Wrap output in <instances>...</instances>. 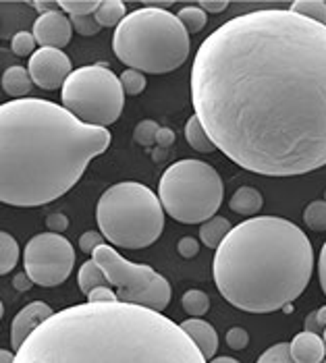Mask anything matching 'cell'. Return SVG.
Here are the masks:
<instances>
[{
    "label": "cell",
    "instance_id": "cell-1",
    "mask_svg": "<svg viewBox=\"0 0 326 363\" xmlns=\"http://www.w3.org/2000/svg\"><path fill=\"white\" fill-rule=\"evenodd\" d=\"M191 100L214 145L249 172L326 167V26L291 9L222 23L193 58Z\"/></svg>",
    "mask_w": 326,
    "mask_h": 363
},
{
    "label": "cell",
    "instance_id": "cell-2",
    "mask_svg": "<svg viewBox=\"0 0 326 363\" xmlns=\"http://www.w3.org/2000/svg\"><path fill=\"white\" fill-rule=\"evenodd\" d=\"M104 127L42 98L0 106V201L17 208L46 206L77 185L87 164L109 150Z\"/></svg>",
    "mask_w": 326,
    "mask_h": 363
},
{
    "label": "cell",
    "instance_id": "cell-3",
    "mask_svg": "<svg viewBox=\"0 0 326 363\" xmlns=\"http://www.w3.org/2000/svg\"><path fill=\"white\" fill-rule=\"evenodd\" d=\"M163 311L131 303H80L33 330L15 363H206Z\"/></svg>",
    "mask_w": 326,
    "mask_h": 363
},
{
    "label": "cell",
    "instance_id": "cell-4",
    "mask_svg": "<svg viewBox=\"0 0 326 363\" xmlns=\"http://www.w3.org/2000/svg\"><path fill=\"white\" fill-rule=\"evenodd\" d=\"M218 293L237 309L271 313L291 306L310 284L314 250L298 224L256 216L233 226L214 253Z\"/></svg>",
    "mask_w": 326,
    "mask_h": 363
},
{
    "label": "cell",
    "instance_id": "cell-5",
    "mask_svg": "<svg viewBox=\"0 0 326 363\" xmlns=\"http://www.w3.org/2000/svg\"><path fill=\"white\" fill-rule=\"evenodd\" d=\"M190 33L166 9L143 6L129 13L114 29L116 58L141 73L164 75L179 69L190 56Z\"/></svg>",
    "mask_w": 326,
    "mask_h": 363
},
{
    "label": "cell",
    "instance_id": "cell-6",
    "mask_svg": "<svg viewBox=\"0 0 326 363\" xmlns=\"http://www.w3.org/2000/svg\"><path fill=\"white\" fill-rule=\"evenodd\" d=\"M164 214L161 197L137 181L109 187L96 208L100 233L123 250H143L156 243L164 230Z\"/></svg>",
    "mask_w": 326,
    "mask_h": 363
},
{
    "label": "cell",
    "instance_id": "cell-7",
    "mask_svg": "<svg viewBox=\"0 0 326 363\" xmlns=\"http://www.w3.org/2000/svg\"><path fill=\"white\" fill-rule=\"evenodd\" d=\"M224 185L214 168L202 160H179L164 170L158 197L164 212L183 224H204L214 218Z\"/></svg>",
    "mask_w": 326,
    "mask_h": 363
},
{
    "label": "cell",
    "instance_id": "cell-8",
    "mask_svg": "<svg viewBox=\"0 0 326 363\" xmlns=\"http://www.w3.org/2000/svg\"><path fill=\"white\" fill-rule=\"evenodd\" d=\"M63 106L92 127H109L125 106V89L104 62L75 69L63 85Z\"/></svg>",
    "mask_w": 326,
    "mask_h": 363
},
{
    "label": "cell",
    "instance_id": "cell-9",
    "mask_svg": "<svg viewBox=\"0 0 326 363\" xmlns=\"http://www.w3.org/2000/svg\"><path fill=\"white\" fill-rule=\"evenodd\" d=\"M92 259L104 270L110 286L116 289L121 303H131L141 308L164 311L170 303V284L152 266L134 264L109 245L98 247Z\"/></svg>",
    "mask_w": 326,
    "mask_h": 363
},
{
    "label": "cell",
    "instance_id": "cell-10",
    "mask_svg": "<svg viewBox=\"0 0 326 363\" xmlns=\"http://www.w3.org/2000/svg\"><path fill=\"white\" fill-rule=\"evenodd\" d=\"M75 266V250L58 233H42L29 239L23 252V268L40 286H58L69 279Z\"/></svg>",
    "mask_w": 326,
    "mask_h": 363
},
{
    "label": "cell",
    "instance_id": "cell-11",
    "mask_svg": "<svg viewBox=\"0 0 326 363\" xmlns=\"http://www.w3.org/2000/svg\"><path fill=\"white\" fill-rule=\"evenodd\" d=\"M29 75L33 84L42 89H58L71 77V60L58 48H38V52L29 58Z\"/></svg>",
    "mask_w": 326,
    "mask_h": 363
},
{
    "label": "cell",
    "instance_id": "cell-12",
    "mask_svg": "<svg viewBox=\"0 0 326 363\" xmlns=\"http://www.w3.org/2000/svg\"><path fill=\"white\" fill-rule=\"evenodd\" d=\"M31 33L36 38V42L40 44V48H63L71 42L73 35V23L69 19L67 13L63 11H50L44 15H38V19L33 21Z\"/></svg>",
    "mask_w": 326,
    "mask_h": 363
},
{
    "label": "cell",
    "instance_id": "cell-13",
    "mask_svg": "<svg viewBox=\"0 0 326 363\" xmlns=\"http://www.w3.org/2000/svg\"><path fill=\"white\" fill-rule=\"evenodd\" d=\"M53 315H55V311L44 301H33L21 309L11 324V347L15 349V353L23 347V342L29 336L33 335V330L40 328Z\"/></svg>",
    "mask_w": 326,
    "mask_h": 363
},
{
    "label": "cell",
    "instance_id": "cell-14",
    "mask_svg": "<svg viewBox=\"0 0 326 363\" xmlns=\"http://www.w3.org/2000/svg\"><path fill=\"white\" fill-rule=\"evenodd\" d=\"M289 355L295 363H322L326 355L325 338L303 330L289 342Z\"/></svg>",
    "mask_w": 326,
    "mask_h": 363
},
{
    "label": "cell",
    "instance_id": "cell-15",
    "mask_svg": "<svg viewBox=\"0 0 326 363\" xmlns=\"http://www.w3.org/2000/svg\"><path fill=\"white\" fill-rule=\"evenodd\" d=\"M181 328L190 335V338L197 345V349L204 353V357L210 362L214 359L218 349V335L212 324H208L206 320L200 318H190L181 324Z\"/></svg>",
    "mask_w": 326,
    "mask_h": 363
},
{
    "label": "cell",
    "instance_id": "cell-16",
    "mask_svg": "<svg viewBox=\"0 0 326 363\" xmlns=\"http://www.w3.org/2000/svg\"><path fill=\"white\" fill-rule=\"evenodd\" d=\"M31 85H33V79H31V75H29V69L21 67V65L9 67V69L2 73V89H4V94L11 96V98L21 100L23 96H28Z\"/></svg>",
    "mask_w": 326,
    "mask_h": 363
},
{
    "label": "cell",
    "instance_id": "cell-17",
    "mask_svg": "<svg viewBox=\"0 0 326 363\" xmlns=\"http://www.w3.org/2000/svg\"><path fill=\"white\" fill-rule=\"evenodd\" d=\"M264 206V199L262 194L254 187H239L233 197L229 199V208L235 212V214H245V216H251V214H258Z\"/></svg>",
    "mask_w": 326,
    "mask_h": 363
},
{
    "label": "cell",
    "instance_id": "cell-18",
    "mask_svg": "<svg viewBox=\"0 0 326 363\" xmlns=\"http://www.w3.org/2000/svg\"><path fill=\"white\" fill-rule=\"evenodd\" d=\"M231 230H233V226H231V223H229L227 218L214 216V218L206 220V223L200 226V239H202V243H204L206 247L218 250V247L222 245V241L229 237Z\"/></svg>",
    "mask_w": 326,
    "mask_h": 363
},
{
    "label": "cell",
    "instance_id": "cell-19",
    "mask_svg": "<svg viewBox=\"0 0 326 363\" xmlns=\"http://www.w3.org/2000/svg\"><path fill=\"white\" fill-rule=\"evenodd\" d=\"M77 284H80V291L85 293V295H89L92 291H96V289H100V286H110L104 270H102L94 259H87L82 268H80Z\"/></svg>",
    "mask_w": 326,
    "mask_h": 363
},
{
    "label": "cell",
    "instance_id": "cell-20",
    "mask_svg": "<svg viewBox=\"0 0 326 363\" xmlns=\"http://www.w3.org/2000/svg\"><path fill=\"white\" fill-rule=\"evenodd\" d=\"M185 140H188V143L193 150H197L202 154H212V152L218 150L217 145H214V141L210 140V135L206 133L204 125L200 123V118L195 114L190 116V121L185 125Z\"/></svg>",
    "mask_w": 326,
    "mask_h": 363
},
{
    "label": "cell",
    "instance_id": "cell-21",
    "mask_svg": "<svg viewBox=\"0 0 326 363\" xmlns=\"http://www.w3.org/2000/svg\"><path fill=\"white\" fill-rule=\"evenodd\" d=\"M94 17L102 28H119L127 17V9L121 0H102Z\"/></svg>",
    "mask_w": 326,
    "mask_h": 363
},
{
    "label": "cell",
    "instance_id": "cell-22",
    "mask_svg": "<svg viewBox=\"0 0 326 363\" xmlns=\"http://www.w3.org/2000/svg\"><path fill=\"white\" fill-rule=\"evenodd\" d=\"M17 259H19V245L15 237L2 230L0 233V274L6 277L17 266Z\"/></svg>",
    "mask_w": 326,
    "mask_h": 363
},
{
    "label": "cell",
    "instance_id": "cell-23",
    "mask_svg": "<svg viewBox=\"0 0 326 363\" xmlns=\"http://www.w3.org/2000/svg\"><path fill=\"white\" fill-rule=\"evenodd\" d=\"M291 11L310 21L326 26V2L325 0H298L291 4Z\"/></svg>",
    "mask_w": 326,
    "mask_h": 363
},
{
    "label": "cell",
    "instance_id": "cell-24",
    "mask_svg": "<svg viewBox=\"0 0 326 363\" xmlns=\"http://www.w3.org/2000/svg\"><path fill=\"white\" fill-rule=\"evenodd\" d=\"M179 21L183 23V28L188 29V33H197L206 28V21H208V15L204 9H200L197 4H190V6H183L179 13H177Z\"/></svg>",
    "mask_w": 326,
    "mask_h": 363
},
{
    "label": "cell",
    "instance_id": "cell-25",
    "mask_svg": "<svg viewBox=\"0 0 326 363\" xmlns=\"http://www.w3.org/2000/svg\"><path fill=\"white\" fill-rule=\"evenodd\" d=\"M181 306L183 309L193 315V318H200V315H204L208 309H210V297L204 293V291H200V289H190L183 297H181Z\"/></svg>",
    "mask_w": 326,
    "mask_h": 363
},
{
    "label": "cell",
    "instance_id": "cell-26",
    "mask_svg": "<svg viewBox=\"0 0 326 363\" xmlns=\"http://www.w3.org/2000/svg\"><path fill=\"white\" fill-rule=\"evenodd\" d=\"M102 0H58V6L69 17H89L96 15Z\"/></svg>",
    "mask_w": 326,
    "mask_h": 363
},
{
    "label": "cell",
    "instance_id": "cell-27",
    "mask_svg": "<svg viewBox=\"0 0 326 363\" xmlns=\"http://www.w3.org/2000/svg\"><path fill=\"white\" fill-rule=\"evenodd\" d=\"M303 220L305 224L316 230V233H322L326 230V201L325 199H316L312 201L305 210H303Z\"/></svg>",
    "mask_w": 326,
    "mask_h": 363
},
{
    "label": "cell",
    "instance_id": "cell-28",
    "mask_svg": "<svg viewBox=\"0 0 326 363\" xmlns=\"http://www.w3.org/2000/svg\"><path fill=\"white\" fill-rule=\"evenodd\" d=\"M158 133H161V125L156 121L146 118V121H141L136 127L134 141L139 143V145H143V147H150V145H154L158 141Z\"/></svg>",
    "mask_w": 326,
    "mask_h": 363
},
{
    "label": "cell",
    "instance_id": "cell-29",
    "mask_svg": "<svg viewBox=\"0 0 326 363\" xmlns=\"http://www.w3.org/2000/svg\"><path fill=\"white\" fill-rule=\"evenodd\" d=\"M36 38H33V33L31 31H17L15 35H13V40H11V50L15 52L17 56H31L36 55L38 50H36Z\"/></svg>",
    "mask_w": 326,
    "mask_h": 363
},
{
    "label": "cell",
    "instance_id": "cell-30",
    "mask_svg": "<svg viewBox=\"0 0 326 363\" xmlns=\"http://www.w3.org/2000/svg\"><path fill=\"white\" fill-rule=\"evenodd\" d=\"M121 84H123L125 94H129V96H139V94L146 89V77H143L141 71L125 69V71L121 73Z\"/></svg>",
    "mask_w": 326,
    "mask_h": 363
},
{
    "label": "cell",
    "instance_id": "cell-31",
    "mask_svg": "<svg viewBox=\"0 0 326 363\" xmlns=\"http://www.w3.org/2000/svg\"><path fill=\"white\" fill-rule=\"evenodd\" d=\"M256 363H295L289 355V342H276L266 349Z\"/></svg>",
    "mask_w": 326,
    "mask_h": 363
},
{
    "label": "cell",
    "instance_id": "cell-32",
    "mask_svg": "<svg viewBox=\"0 0 326 363\" xmlns=\"http://www.w3.org/2000/svg\"><path fill=\"white\" fill-rule=\"evenodd\" d=\"M102 245H107V237L102 235V233H98V230H87V233H83L82 237H80V250L83 253H92L96 252L98 247H102Z\"/></svg>",
    "mask_w": 326,
    "mask_h": 363
},
{
    "label": "cell",
    "instance_id": "cell-33",
    "mask_svg": "<svg viewBox=\"0 0 326 363\" xmlns=\"http://www.w3.org/2000/svg\"><path fill=\"white\" fill-rule=\"evenodd\" d=\"M71 23H73V29L77 33H82V35H96L102 29V26L96 21L94 15H89V17H71Z\"/></svg>",
    "mask_w": 326,
    "mask_h": 363
},
{
    "label": "cell",
    "instance_id": "cell-34",
    "mask_svg": "<svg viewBox=\"0 0 326 363\" xmlns=\"http://www.w3.org/2000/svg\"><path fill=\"white\" fill-rule=\"evenodd\" d=\"M227 345L233 349V351H241L245 349L247 345H249V335H247V330L241 328V326H235V328H231L229 333H227Z\"/></svg>",
    "mask_w": 326,
    "mask_h": 363
},
{
    "label": "cell",
    "instance_id": "cell-35",
    "mask_svg": "<svg viewBox=\"0 0 326 363\" xmlns=\"http://www.w3.org/2000/svg\"><path fill=\"white\" fill-rule=\"evenodd\" d=\"M114 301H119V297L110 286H100L87 295V303H114Z\"/></svg>",
    "mask_w": 326,
    "mask_h": 363
},
{
    "label": "cell",
    "instance_id": "cell-36",
    "mask_svg": "<svg viewBox=\"0 0 326 363\" xmlns=\"http://www.w3.org/2000/svg\"><path fill=\"white\" fill-rule=\"evenodd\" d=\"M46 226H48V230L50 233H63V230H67V226H69V218L65 216V214H60V212H53V214H48V218H46Z\"/></svg>",
    "mask_w": 326,
    "mask_h": 363
},
{
    "label": "cell",
    "instance_id": "cell-37",
    "mask_svg": "<svg viewBox=\"0 0 326 363\" xmlns=\"http://www.w3.org/2000/svg\"><path fill=\"white\" fill-rule=\"evenodd\" d=\"M177 252L181 253L185 259H190V257H195L197 252H200V243L195 241V239H191V237H183L179 243H177Z\"/></svg>",
    "mask_w": 326,
    "mask_h": 363
},
{
    "label": "cell",
    "instance_id": "cell-38",
    "mask_svg": "<svg viewBox=\"0 0 326 363\" xmlns=\"http://www.w3.org/2000/svg\"><path fill=\"white\" fill-rule=\"evenodd\" d=\"M197 6L204 9L206 13H222L229 6V2L227 0H202L197 2Z\"/></svg>",
    "mask_w": 326,
    "mask_h": 363
},
{
    "label": "cell",
    "instance_id": "cell-39",
    "mask_svg": "<svg viewBox=\"0 0 326 363\" xmlns=\"http://www.w3.org/2000/svg\"><path fill=\"white\" fill-rule=\"evenodd\" d=\"M303 330L314 333V335H325V328H322V326L318 324V320H316V311L308 313V318H305V322H303Z\"/></svg>",
    "mask_w": 326,
    "mask_h": 363
},
{
    "label": "cell",
    "instance_id": "cell-40",
    "mask_svg": "<svg viewBox=\"0 0 326 363\" xmlns=\"http://www.w3.org/2000/svg\"><path fill=\"white\" fill-rule=\"evenodd\" d=\"M13 286H15L17 291H23V293H26V291H29V289L33 286V280L29 279L28 272H19V274L13 279Z\"/></svg>",
    "mask_w": 326,
    "mask_h": 363
},
{
    "label": "cell",
    "instance_id": "cell-41",
    "mask_svg": "<svg viewBox=\"0 0 326 363\" xmlns=\"http://www.w3.org/2000/svg\"><path fill=\"white\" fill-rule=\"evenodd\" d=\"M318 277H320V289L325 291L326 295V243L322 245V252L318 257Z\"/></svg>",
    "mask_w": 326,
    "mask_h": 363
},
{
    "label": "cell",
    "instance_id": "cell-42",
    "mask_svg": "<svg viewBox=\"0 0 326 363\" xmlns=\"http://www.w3.org/2000/svg\"><path fill=\"white\" fill-rule=\"evenodd\" d=\"M161 147H168L175 143V131L168 129V127H161V133H158V141H156Z\"/></svg>",
    "mask_w": 326,
    "mask_h": 363
},
{
    "label": "cell",
    "instance_id": "cell-43",
    "mask_svg": "<svg viewBox=\"0 0 326 363\" xmlns=\"http://www.w3.org/2000/svg\"><path fill=\"white\" fill-rule=\"evenodd\" d=\"M31 6L40 13V15H44V13H50V11H56V9H60L58 6V2H46V0H36V2H31Z\"/></svg>",
    "mask_w": 326,
    "mask_h": 363
},
{
    "label": "cell",
    "instance_id": "cell-44",
    "mask_svg": "<svg viewBox=\"0 0 326 363\" xmlns=\"http://www.w3.org/2000/svg\"><path fill=\"white\" fill-rule=\"evenodd\" d=\"M0 363H15V353L2 349V351H0Z\"/></svg>",
    "mask_w": 326,
    "mask_h": 363
},
{
    "label": "cell",
    "instance_id": "cell-45",
    "mask_svg": "<svg viewBox=\"0 0 326 363\" xmlns=\"http://www.w3.org/2000/svg\"><path fill=\"white\" fill-rule=\"evenodd\" d=\"M316 320H318V324L326 330V306H322L320 309H316Z\"/></svg>",
    "mask_w": 326,
    "mask_h": 363
},
{
    "label": "cell",
    "instance_id": "cell-46",
    "mask_svg": "<svg viewBox=\"0 0 326 363\" xmlns=\"http://www.w3.org/2000/svg\"><path fill=\"white\" fill-rule=\"evenodd\" d=\"M208 363H239L237 359H233V357H214V359H210Z\"/></svg>",
    "mask_w": 326,
    "mask_h": 363
},
{
    "label": "cell",
    "instance_id": "cell-47",
    "mask_svg": "<svg viewBox=\"0 0 326 363\" xmlns=\"http://www.w3.org/2000/svg\"><path fill=\"white\" fill-rule=\"evenodd\" d=\"M322 338H325V345H326V330H325V335H322Z\"/></svg>",
    "mask_w": 326,
    "mask_h": 363
},
{
    "label": "cell",
    "instance_id": "cell-48",
    "mask_svg": "<svg viewBox=\"0 0 326 363\" xmlns=\"http://www.w3.org/2000/svg\"><path fill=\"white\" fill-rule=\"evenodd\" d=\"M325 201H326V191H325Z\"/></svg>",
    "mask_w": 326,
    "mask_h": 363
},
{
    "label": "cell",
    "instance_id": "cell-49",
    "mask_svg": "<svg viewBox=\"0 0 326 363\" xmlns=\"http://www.w3.org/2000/svg\"><path fill=\"white\" fill-rule=\"evenodd\" d=\"M322 363H326V359H325V362H322Z\"/></svg>",
    "mask_w": 326,
    "mask_h": 363
}]
</instances>
